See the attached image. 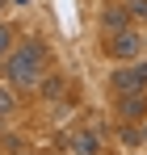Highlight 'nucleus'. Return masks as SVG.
<instances>
[{
	"instance_id": "5",
	"label": "nucleus",
	"mask_w": 147,
	"mask_h": 155,
	"mask_svg": "<svg viewBox=\"0 0 147 155\" xmlns=\"http://www.w3.org/2000/svg\"><path fill=\"white\" fill-rule=\"evenodd\" d=\"M126 21H130V8H126V4H114V8H105V13H101V29H105V34L126 29Z\"/></svg>"
},
{
	"instance_id": "4",
	"label": "nucleus",
	"mask_w": 147,
	"mask_h": 155,
	"mask_svg": "<svg viewBox=\"0 0 147 155\" xmlns=\"http://www.w3.org/2000/svg\"><path fill=\"white\" fill-rule=\"evenodd\" d=\"M118 113H122L126 122H143L147 117V97L143 92H122L118 97Z\"/></svg>"
},
{
	"instance_id": "6",
	"label": "nucleus",
	"mask_w": 147,
	"mask_h": 155,
	"mask_svg": "<svg viewBox=\"0 0 147 155\" xmlns=\"http://www.w3.org/2000/svg\"><path fill=\"white\" fill-rule=\"evenodd\" d=\"M72 151H76V155H97V151H101L97 130H80V134H72Z\"/></svg>"
},
{
	"instance_id": "2",
	"label": "nucleus",
	"mask_w": 147,
	"mask_h": 155,
	"mask_svg": "<svg viewBox=\"0 0 147 155\" xmlns=\"http://www.w3.org/2000/svg\"><path fill=\"white\" fill-rule=\"evenodd\" d=\"M143 46L147 42L135 34V29H118V34H109V42H105V51L114 54V59H139Z\"/></svg>"
},
{
	"instance_id": "1",
	"label": "nucleus",
	"mask_w": 147,
	"mask_h": 155,
	"mask_svg": "<svg viewBox=\"0 0 147 155\" xmlns=\"http://www.w3.org/2000/svg\"><path fill=\"white\" fill-rule=\"evenodd\" d=\"M38 71H42V46L38 42H25L17 51L9 54V63H4V76L13 80L17 88H38Z\"/></svg>"
},
{
	"instance_id": "7",
	"label": "nucleus",
	"mask_w": 147,
	"mask_h": 155,
	"mask_svg": "<svg viewBox=\"0 0 147 155\" xmlns=\"http://www.w3.org/2000/svg\"><path fill=\"white\" fill-rule=\"evenodd\" d=\"M42 92H46L50 101H59V97H67V76H50L46 84H42Z\"/></svg>"
},
{
	"instance_id": "9",
	"label": "nucleus",
	"mask_w": 147,
	"mask_h": 155,
	"mask_svg": "<svg viewBox=\"0 0 147 155\" xmlns=\"http://www.w3.org/2000/svg\"><path fill=\"white\" fill-rule=\"evenodd\" d=\"M4 113H13V97H9V92L0 88V117H4Z\"/></svg>"
},
{
	"instance_id": "8",
	"label": "nucleus",
	"mask_w": 147,
	"mask_h": 155,
	"mask_svg": "<svg viewBox=\"0 0 147 155\" xmlns=\"http://www.w3.org/2000/svg\"><path fill=\"white\" fill-rule=\"evenodd\" d=\"M126 8H130V17H139V21L147 17V0H126Z\"/></svg>"
},
{
	"instance_id": "3",
	"label": "nucleus",
	"mask_w": 147,
	"mask_h": 155,
	"mask_svg": "<svg viewBox=\"0 0 147 155\" xmlns=\"http://www.w3.org/2000/svg\"><path fill=\"white\" fill-rule=\"evenodd\" d=\"M114 88H118V97H122V92H143L147 88V63L118 67V71H114Z\"/></svg>"
},
{
	"instance_id": "10",
	"label": "nucleus",
	"mask_w": 147,
	"mask_h": 155,
	"mask_svg": "<svg viewBox=\"0 0 147 155\" xmlns=\"http://www.w3.org/2000/svg\"><path fill=\"white\" fill-rule=\"evenodd\" d=\"M4 51H9V29L0 25V59H4Z\"/></svg>"
}]
</instances>
